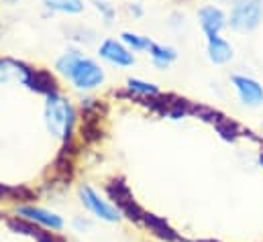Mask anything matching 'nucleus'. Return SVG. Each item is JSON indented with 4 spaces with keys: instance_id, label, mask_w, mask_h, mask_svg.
Masks as SVG:
<instances>
[{
    "instance_id": "obj_9",
    "label": "nucleus",
    "mask_w": 263,
    "mask_h": 242,
    "mask_svg": "<svg viewBox=\"0 0 263 242\" xmlns=\"http://www.w3.org/2000/svg\"><path fill=\"white\" fill-rule=\"evenodd\" d=\"M27 84L37 90V92H43V94H55V79L49 71H43V69H29V77H27Z\"/></svg>"
},
{
    "instance_id": "obj_15",
    "label": "nucleus",
    "mask_w": 263,
    "mask_h": 242,
    "mask_svg": "<svg viewBox=\"0 0 263 242\" xmlns=\"http://www.w3.org/2000/svg\"><path fill=\"white\" fill-rule=\"evenodd\" d=\"M129 88L141 92V94H157V88L155 86L145 84V82H139V79H129Z\"/></svg>"
},
{
    "instance_id": "obj_4",
    "label": "nucleus",
    "mask_w": 263,
    "mask_h": 242,
    "mask_svg": "<svg viewBox=\"0 0 263 242\" xmlns=\"http://www.w3.org/2000/svg\"><path fill=\"white\" fill-rule=\"evenodd\" d=\"M82 199H84V204H86V208L94 214V216H98V218H102V220H106V222H117L119 218H121V212L115 208V206H110L108 201H104L92 187H82Z\"/></svg>"
},
{
    "instance_id": "obj_1",
    "label": "nucleus",
    "mask_w": 263,
    "mask_h": 242,
    "mask_svg": "<svg viewBox=\"0 0 263 242\" xmlns=\"http://www.w3.org/2000/svg\"><path fill=\"white\" fill-rule=\"evenodd\" d=\"M58 67L66 73L78 88H94V86L102 84V79H104L102 69L94 61L80 57L76 51L66 53L62 59L58 61Z\"/></svg>"
},
{
    "instance_id": "obj_12",
    "label": "nucleus",
    "mask_w": 263,
    "mask_h": 242,
    "mask_svg": "<svg viewBox=\"0 0 263 242\" xmlns=\"http://www.w3.org/2000/svg\"><path fill=\"white\" fill-rule=\"evenodd\" d=\"M151 55H153V61H155V65H159V67H167L170 65V61L176 59V51L174 49H167V47H159V45H151Z\"/></svg>"
},
{
    "instance_id": "obj_6",
    "label": "nucleus",
    "mask_w": 263,
    "mask_h": 242,
    "mask_svg": "<svg viewBox=\"0 0 263 242\" xmlns=\"http://www.w3.org/2000/svg\"><path fill=\"white\" fill-rule=\"evenodd\" d=\"M200 23L208 35V41H212V39H218V31L224 27V14L216 6H204L200 10Z\"/></svg>"
},
{
    "instance_id": "obj_13",
    "label": "nucleus",
    "mask_w": 263,
    "mask_h": 242,
    "mask_svg": "<svg viewBox=\"0 0 263 242\" xmlns=\"http://www.w3.org/2000/svg\"><path fill=\"white\" fill-rule=\"evenodd\" d=\"M45 4L53 10H64V12H80L82 10V0H45Z\"/></svg>"
},
{
    "instance_id": "obj_8",
    "label": "nucleus",
    "mask_w": 263,
    "mask_h": 242,
    "mask_svg": "<svg viewBox=\"0 0 263 242\" xmlns=\"http://www.w3.org/2000/svg\"><path fill=\"white\" fill-rule=\"evenodd\" d=\"M21 214L31 218V220H35V222H39V224H43V226H47V228H51V230H60L64 226V222H62V218L58 214L41 210V208H21Z\"/></svg>"
},
{
    "instance_id": "obj_2",
    "label": "nucleus",
    "mask_w": 263,
    "mask_h": 242,
    "mask_svg": "<svg viewBox=\"0 0 263 242\" xmlns=\"http://www.w3.org/2000/svg\"><path fill=\"white\" fill-rule=\"evenodd\" d=\"M71 122H73L71 106L64 98L49 96V102H47V126H49V130L55 136L66 138V136H69Z\"/></svg>"
},
{
    "instance_id": "obj_14",
    "label": "nucleus",
    "mask_w": 263,
    "mask_h": 242,
    "mask_svg": "<svg viewBox=\"0 0 263 242\" xmlns=\"http://www.w3.org/2000/svg\"><path fill=\"white\" fill-rule=\"evenodd\" d=\"M123 39L131 45L133 49H151V41L145 39V37H139V35H131V33H123Z\"/></svg>"
},
{
    "instance_id": "obj_3",
    "label": "nucleus",
    "mask_w": 263,
    "mask_h": 242,
    "mask_svg": "<svg viewBox=\"0 0 263 242\" xmlns=\"http://www.w3.org/2000/svg\"><path fill=\"white\" fill-rule=\"evenodd\" d=\"M261 14L263 8L259 0H237L231 14V25L237 31H253L259 25Z\"/></svg>"
},
{
    "instance_id": "obj_16",
    "label": "nucleus",
    "mask_w": 263,
    "mask_h": 242,
    "mask_svg": "<svg viewBox=\"0 0 263 242\" xmlns=\"http://www.w3.org/2000/svg\"><path fill=\"white\" fill-rule=\"evenodd\" d=\"M6 2H16V0H6Z\"/></svg>"
},
{
    "instance_id": "obj_10",
    "label": "nucleus",
    "mask_w": 263,
    "mask_h": 242,
    "mask_svg": "<svg viewBox=\"0 0 263 242\" xmlns=\"http://www.w3.org/2000/svg\"><path fill=\"white\" fill-rule=\"evenodd\" d=\"M208 53H210V59L214 63H224L233 57V49L227 41H222L220 37L218 39H212L208 41Z\"/></svg>"
},
{
    "instance_id": "obj_5",
    "label": "nucleus",
    "mask_w": 263,
    "mask_h": 242,
    "mask_svg": "<svg viewBox=\"0 0 263 242\" xmlns=\"http://www.w3.org/2000/svg\"><path fill=\"white\" fill-rule=\"evenodd\" d=\"M233 84L239 90V96L245 104L249 106H257L263 102V88L251 77H243V75H233Z\"/></svg>"
},
{
    "instance_id": "obj_7",
    "label": "nucleus",
    "mask_w": 263,
    "mask_h": 242,
    "mask_svg": "<svg viewBox=\"0 0 263 242\" xmlns=\"http://www.w3.org/2000/svg\"><path fill=\"white\" fill-rule=\"evenodd\" d=\"M100 55L104 59L112 61L117 65H133L135 63V57L133 53H129L123 45H119L117 41H106L102 47H100Z\"/></svg>"
},
{
    "instance_id": "obj_11",
    "label": "nucleus",
    "mask_w": 263,
    "mask_h": 242,
    "mask_svg": "<svg viewBox=\"0 0 263 242\" xmlns=\"http://www.w3.org/2000/svg\"><path fill=\"white\" fill-rule=\"evenodd\" d=\"M12 75H21V79H25L27 82V77H29V69L25 67V65H18V63H14V61H2L0 59V82H6V79H10Z\"/></svg>"
}]
</instances>
